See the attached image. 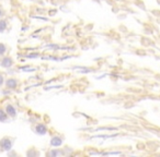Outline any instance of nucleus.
I'll use <instances>...</instances> for the list:
<instances>
[{
    "mask_svg": "<svg viewBox=\"0 0 160 157\" xmlns=\"http://www.w3.org/2000/svg\"><path fill=\"white\" fill-rule=\"evenodd\" d=\"M14 143V139L10 136H5L0 140V151H9Z\"/></svg>",
    "mask_w": 160,
    "mask_h": 157,
    "instance_id": "nucleus-1",
    "label": "nucleus"
},
{
    "mask_svg": "<svg viewBox=\"0 0 160 157\" xmlns=\"http://www.w3.org/2000/svg\"><path fill=\"white\" fill-rule=\"evenodd\" d=\"M12 65H13V59L9 56H3L0 59V65L3 68H10Z\"/></svg>",
    "mask_w": 160,
    "mask_h": 157,
    "instance_id": "nucleus-2",
    "label": "nucleus"
},
{
    "mask_svg": "<svg viewBox=\"0 0 160 157\" xmlns=\"http://www.w3.org/2000/svg\"><path fill=\"white\" fill-rule=\"evenodd\" d=\"M62 142H64V140H62V138H60V135H55L51 140V145L52 146H60Z\"/></svg>",
    "mask_w": 160,
    "mask_h": 157,
    "instance_id": "nucleus-3",
    "label": "nucleus"
},
{
    "mask_svg": "<svg viewBox=\"0 0 160 157\" xmlns=\"http://www.w3.org/2000/svg\"><path fill=\"white\" fill-rule=\"evenodd\" d=\"M5 111H7V114H8L9 117H12V118H14L16 115V109L13 108V106L12 105H8L7 106V108H5Z\"/></svg>",
    "mask_w": 160,
    "mask_h": 157,
    "instance_id": "nucleus-4",
    "label": "nucleus"
},
{
    "mask_svg": "<svg viewBox=\"0 0 160 157\" xmlns=\"http://www.w3.org/2000/svg\"><path fill=\"white\" fill-rule=\"evenodd\" d=\"M46 127L44 125H36V128H35V132L36 133H38V134H45L46 133Z\"/></svg>",
    "mask_w": 160,
    "mask_h": 157,
    "instance_id": "nucleus-5",
    "label": "nucleus"
},
{
    "mask_svg": "<svg viewBox=\"0 0 160 157\" xmlns=\"http://www.w3.org/2000/svg\"><path fill=\"white\" fill-rule=\"evenodd\" d=\"M7 86L8 87H11V89H13V87L16 86V84H18V81H16V78H8V81H7Z\"/></svg>",
    "mask_w": 160,
    "mask_h": 157,
    "instance_id": "nucleus-6",
    "label": "nucleus"
},
{
    "mask_svg": "<svg viewBox=\"0 0 160 157\" xmlns=\"http://www.w3.org/2000/svg\"><path fill=\"white\" fill-rule=\"evenodd\" d=\"M5 54H7V45L0 43V57H3Z\"/></svg>",
    "mask_w": 160,
    "mask_h": 157,
    "instance_id": "nucleus-7",
    "label": "nucleus"
},
{
    "mask_svg": "<svg viewBox=\"0 0 160 157\" xmlns=\"http://www.w3.org/2000/svg\"><path fill=\"white\" fill-rule=\"evenodd\" d=\"M8 114H7V111H3L2 109H0V121L1 122H5L7 121V119H8Z\"/></svg>",
    "mask_w": 160,
    "mask_h": 157,
    "instance_id": "nucleus-8",
    "label": "nucleus"
},
{
    "mask_svg": "<svg viewBox=\"0 0 160 157\" xmlns=\"http://www.w3.org/2000/svg\"><path fill=\"white\" fill-rule=\"evenodd\" d=\"M7 21L5 20H0V33H2L5 31V28H7Z\"/></svg>",
    "mask_w": 160,
    "mask_h": 157,
    "instance_id": "nucleus-9",
    "label": "nucleus"
},
{
    "mask_svg": "<svg viewBox=\"0 0 160 157\" xmlns=\"http://www.w3.org/2000/svg\"><path fill=\"white\" fill-rule=\"evenodd\" d=\"M3 82H5V75H3L2 72H0V86L3 84Z\"/></svg>",
    "mask_w": 160,
    "mask_h": 157,
    "instance_id": "nucleus-10",
    "label": "nucleus"
},
{
    "mask_svg": "<svg viewBox=\"0 0 160 157\" xmlns=\"http://www.w3.org/2000/svg\"><path fill=\"white\" fill-rule=\"evenodd\" d=\"M2 13H3V10L1 9V7H0V16L2 15Z\"/></svg>",
    "mask_w": 160,
    "mask_h": 157,
    "instance_id": "nucleus-11",
    "label": "nucleus"
}]
</instances>
